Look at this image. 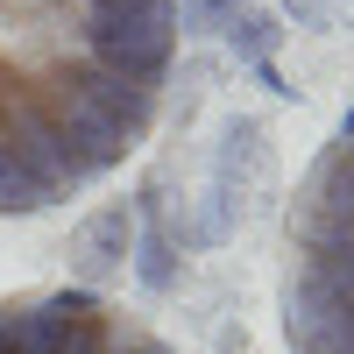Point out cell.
I'll list each match as a JSON object with an SVG mask.
<instances>
[{"label":"cell","mask_w":354,"mask_h":354,"mask_svg":"<svg viewBox=\"0 0 354 354\" xmlns=\"http://www.w3.org/2000/svg\"><path fill=\"white\" fill-rule=\"evenodd\" d=\"M177 0H0V220L57 213L156 128Z\"/></svg>","instance_id":"cell-1"},{"label":"cell","mask_w":354,"mask_h":354,"mask_svg":"<svg viewBox=\"0 0 354 354\" xmlns=\"http://www.w3.org/2000/svg\"><path fill=\"white\" fill-rule=\"evenodd\" d=\"M283 340L290 354H354V113L283 220Z\"/></svg>","instance_id":"cell-2"},{"label":"cell","mask_w":354,"mask_h":354,"mask_svg":"<svg viewBox=\"0 0 354 354\" xmlns=\"http://www.w3.org/2000/svg\"><path fill=\"white\" fill-rule=\"evenodd\" d=\"M0 354H177L142 312L113 305L106 290L57 283L0 298Z\"/></svg>","instance_id":"cell-3"},{"label":"cell","mask_w":354,"mask_h":354,"mask_svg":"<svg viewBox=\"0 0 354 354\" xmlns=\"http://www.w3.org/2000/svg\"><path fill=\"white\" fill-rule=\"evenodd\" d=\"M135 262V213H128V198H106L93 205L78 227H71V270L85 290H100L106 277H121Z\"/></svg>","instance_id":"cell-4"},{"label":"cell","mask_w":354,"mask_h":354,"mask_svg":"<svg viewBox=\"0 0 354 354\" xmlns=\"http://www.w3.org/2000/svg\"><path fill=\"white\" fill-rule=\"evenodd\" d=\"M248 8H262V0H177V28L185 36H227Z\"/></svg>","instance_id":"cell-5"}]
</instances>
